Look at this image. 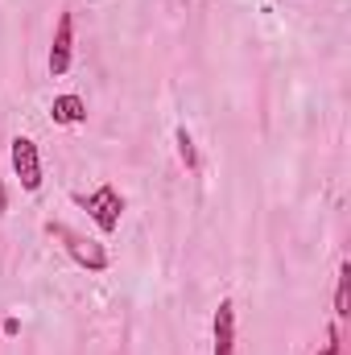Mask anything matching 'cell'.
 <instances>
[{
  "label": "cell",
  "instance_id": "cell-6",
  "mask_svg": "<svg viewBox=\"0 0 351 355\" xmlns=\"http://www.w3.org/2000/svg\"><path fill=\"white\" fill-rule=\"evenodd\" d=\"M50 120L62 124V128L83 124V120H87V103H83V95H54V103H50Z\"/></svg>",
  "mask_w": 351,
  "mask_h": 355
},
{
  "label": "cell",
  "instance_id": "cell-4",
  "mask_svg": "<svg viewBox=\"0 0 351 355\" xmlns=\"http://www.w3.org/2000/svg\"><path fill=\"white\" fill-rule=\"evenodd\" d=\"M75 58V12H62L54 25V42H50V75H67Z\"/></svg>",
  "mask_w": 351,
  "mask_h": 355
},
{
  "label": "cell",
  "instance_id": "cell-5",
  "mask_svg": "<svg viewBox=\"0 0 351 355\" xmlns=\"http://www.w3.org/2000/svg\"><path fill=\"white\" fill-rule=\"evenodd\" d=\"M215 355H236V302H219L215 310Z\"/></svg>",
  "mask_w": 351,
  "mask_h": 355
},
{
  "label": "cell",
  "instance_id": "cell-8",
  "mask_svg": "<svg viewBox=\"0 0 351 355\" xmlns=\"http://www.w3.org/2000/svg\"><path fill=\"white\" fill-rule=\"evenodd\" d=\"M348 297H351V268L343 265V268H339V285H335V314H339V318L351 310Z\"/></svg>",
  "mask_w": 351,
  "mask_h": 355
},
{
  "label": "cell",
  "instance_id": "cell-9",
  "mask_svg": "<svg viewBox=\"0 0 351 355\" xmlns=\"http://www.w3.org/2000/svg\"><path fill=\"white\" fill-rule=\"evenodd\" d=\"M318 355H343V343H339V327H331V331H327V347H323Z\"/></svg>",
  "mask_w": 351,
  "mask_h": 355
},
{
  "label": "cell",
  "instance_id": "cell-3",
  "mask_svg": "<svg viewBox=\"0 0 351 355\" xmlns=\"http://www.w3.org/2000/svg\"><path fill=\"white\" fill-rule=\"evenodd\" d=\"M12 174L21 182V190H42V153H37V141L29 137H12Z\"/></svg>",
  "mask_w": 351,
  "mask_h": 355
},
{
  "label": "cell",
  "instance_id": "cell-2",
  "mask_svg": "<svg viewBox=\"0 0 351 355\" xmlns=\"http://www.w3.org/2000/svg\"><path fill=\"white\" fill-rule=\"evenodd\" d=\"M46 232L54 236V240H62V248L71 252V261L79 268H87V272H103L108 268V252H103V244H95L87 236H79L75 227H67V223H46Z\"/></svg>",
  "mask_w": 351,
  "mask_h": 355
},
{
  "label": "cell",
  "instance_id": "cell-7",
  "mask_svg": "<svg viewBox=\"0 0 351 355\" xmlns=\"http://www.w3.org/2000/svg\"><path fill=\"white\" fill-rule=\"evenodd\" d=\"M174 141H178V157H182V166H186V170H198V149H194V137H190L186 128H178Z\"/></svg>",
  "mask_w": 351,
  "mask_h": 355
},
{
  "label": "cell",
  "instance_id": "cell-1",
  "mask_svg": "<svg viewBox=\"0 0 351 355\" xmlns=\"http://www.w3.org/2000/svg\"><path fill=\"white\" fill-rule=\"evenodd\" d=\"M79 207H83L91 219H95V227H99L103 236H112V232L120 227V215H124V194H120L112 182H103L99 190L79 194Z\"/></svg>",
  "mask_w": 351,
  "mask_h": 355
}]
</instances>
